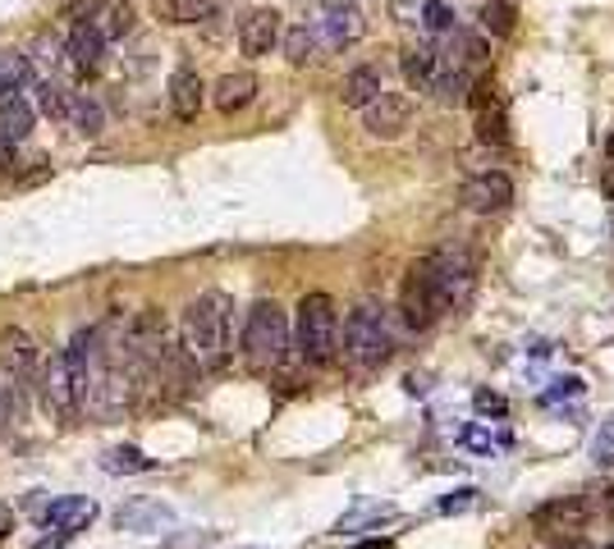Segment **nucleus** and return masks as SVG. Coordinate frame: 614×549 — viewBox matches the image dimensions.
<instances>
[{
	"mask_svg": "<svg viewBox=\"0 0 614 549\" xmlns=\"http://www.w3.org/2000/svg\"><path fill=\"white\" fill-rule=\"evenodd\" d=\"M229 330H235V302L229 294L212 289L184 307V325H179V344L202 366V371H220L229 362Z\"/></svg>",
	"mask_w": 614,
	"mask_h": 549,
	"instance_id": "obj_1",
	"label": "nucleus"
},
{
	"mask_svg": "<svg viewBox=\"0 0 614 549\" xmlns=\"http://www.w3.org/2000/svg\"><path fill=\"white\" fill-rule=\"evenodd\" d=\"M42 403L60 426H73L88 412V330L69 339V348L50 353L42 366Z\"/></svg>",
	"mask_w": 614,
	"mask_h": 549,
	"instance_id": "obj_2",
	"label": "nucleus"
},
{
	"mask_svg": "<svg viewBox=\"0 0 614 549\" xmlns=\"http://www.w3.org/2000/svg\"><path fill=\"white\" fill-rule=\"evenodd\" d=\"M340 353L353 371H376L386 366L390 353H395V339H390V325H386V311L376 302H357L349 317H344V330H340Z\"/></svg>",
	"mask_w": 614,
	"mask_h": 549,
	"instance_id": "obj_3",
	"label": "nucleus"
},
{
	"mask_svg": "<svg viewBox=\"0 0 614 549\" xmlns=\"http://www.w3.org/2000/svg\"><path fill=\"white\" fill-rule=\"evenodd\" d=\"M243 357L252 371H280L289 357V317L280 302H252L243 321Z\"/></svg>",
	"mask_w": 614,
	"mask_h": 549,
	"instance_id": "obj_4",
	"label": "nucleus"
},
{
	"mask_svg": "<svg viewBox=\"0 0 614 549\" xmlns=\"http://www.w3.org/2000/svg\"><path fill=\"white\" fill-rule=\"evenodd\" d=\"M298 353L303 362L312 366H326L336 362L340 353V311H336V298L330 294H307L298 302Z\"/></svg>",
	"mask_w": 614,
	"mask_h": 549,
	"instance_id": "obj_5",
	"label": "nucleus"
},
{
	"mask_svg": "<svg viewBox=\"0 0 614 549\" xmlns=\"http://www.w3.org/2000/svg\"><path fill=\"white\" fill-rule=\"evenodd\" d=\"M399 311H403L408 330H431L450 311L445 289H441V275H436V261H431V256H422V261L408 266L403 289H399Z\"/></svg>",
	"mask_w": 614,
	"mask_h": 549,
	"instance_id": "obj_6",
	"label": "nucleus"
},
{
	"mask_svg": "<svg viewBox=\"0 0 614 549\" xmlns=\"http://www.w3.org/2000/svg\"><path fill=\"white\" fill-rule=\"evenodd\" d=\"M307 28H312V37H317L321 50H344V46H353V42H363L367 14L357 10L353 0H326V5L317 10V19L307 23Z\"/></svg>",
	"mask_w": 614,
	"mask_h": 549,
	"instance_id": "obj_7",
	"label": "nucleus"
},
{
	"mask_svg": "<svg viewBox=\"0 0 614 549\" xmlns=\"http://www.w3.org/2000/svg\"><path fill=\"white\" fill-rule=\"evenodd\" d=\"M587 517H592V508H587L582 494H565V500H550V504L536 508L532 513V527L542 531V536H550V540L578 545L582 531H587Z\"/></svg>",
	"mask_w": 614,
	"mask_h": 549,
	"instance_id": "obj_8",
	"label": "nucleus"
},
{
	"mask_svg": "<svg viewBox=\"0 0 614 549\" xmlns=\"http://www.w3.org/2000/svg\"><path fill=\"white\" fill-rule=\"evenodd\" d=\"M431 261H436V275H441V289H445V302L450 311L468 307L473 289H477V261L468 248H441L431 252Z\"/></svg>",
	"mask_w": 614,
	"mask_h": 549,
	"instance_id": "obj_9",
	"label": "nucleus"
},
{
	"mask_svg": "<svg viewBox=\"0 0 614 549\" xmlns=\"http://www.w3.org/2000/svg\"><path fill=\"white\" fill-rule=\"evenodd\" d=\"M390 19L418 37H445L454 28V14L445 0H390Z\"/></svg>",
	"mask_w": 614,
	"mask_h": 549,
	"instance_id": "obj_10",
	"label": "nucleus"
},
{
	"mask_svg": "<svg viewBox=\"0 0 614 549\" xmlns=\"http://www.w3.org/2000/svg\"><path fill=\"white\" fill-rule=\"evenodd\" d=\"M197 376H202V366L184 353V344H166L161 366H157V394L170 399V403L189 399L193 389H197Z\"/></svg>",
	"mask_w": 614,
	"mask_h": 549,
	"instance_id": "obj_11",
	"label": "nucleus"
},
{
	"mask_svg": "<svg viewBox=\"0 0 614 549\" xmlns=\"http://www.w3.org/2000/svg\"><path fill=\"white\" fill-rule=\"evenodd\" d=\"M408 124H413V101L399 96V92H380L372 106L363 111V128H367L372 138H380V142L403 138Z\"/></svg>",
	"mask_w": 614,
	"mask_h": 549,
	"instance_id": "obj_12",
	"label": "nucleus"
},
{
	"mask_svg": "<svg viewBox=\"0 0 614 549\" xmlns=\"http://www.w3.org/2000/svg\"><path fill=\"white\" fill-rule=\"evenodd\" d=\"M101 56H106V37L96 33V23H69L65 37V69L73 78H92L101 69Z\"/></svg>",
	"mask_w": 614,
	"mask_h": 549,
	"instance_id": "obj_13",
	"label": "nucleus"
},
{
	"mask_svg": "<svg viewBox=\"0 0 614 549\" xmlns=\"http://www.w3.org/2000/svg\"><path fill=\"white\" fill-rule=\"evenodd\" d=\"M509 202H514V183H509V174H500V170L473 174L464 183V206L477 211V216H496V211H504Z\"/></svg>",
	"mask_w": 614,
	"mask_h": 549,
	"instance_id": "obj_14",
	"label": "nucleus"
},
{
	"mask_svg": "<svg viewBox=\"0 0 614 549\" xmlns=\"http://www.w3.org/2000/svg\"><path fill=\"white\" fill-rule=\"evenodd\" d=\"M280 46V14L275 10H248L239 19V50L243 56H271Z\"/></svg>",
	"mask_w": 614,
	"mask_h": 549,
	"instance_id": "obj_15",
	"label": "nucleus"
},
{
	"mask_svg": "<svg viewBox=\"0 0 614 549\" xmlns=\"http://www.w3.org/2000/svg\"><path fill=\"white\" fill-rule=\"evenodd\" d=\"M33 124H37V111H33V101L23 96V92H5L0 96V147H14L33 134Z\"/></svg>",
	"mask_w": 614,
	"mask_h": 549,
	"instance_id": "obj_16",
	"label": "nucleus"
},
{
	"mask_svg": "<svg viewBox=\"0 0 614 549\" xmlns=\"http://www.w3.org/2000/svg\"><path fill=\"white\" fill-rule=\"evenodd\" d=\"M92 517H96V504L83 500V494H79V500H56V504H46V513H42L46 527H56V531H60V540L88 531V527H92Z\"/></svg>",
	"mask_w": 614,
	"mask_h": 549,
	"instance_id": "obj_17",
	"label": "nucleus"
},
{
	"mask_svg": "<svg viewBox=\"0 0 614 549\" xmlns=\"http://www.w3.org/2000/svg\"><path fill=\"white\" fill-rule=\"evenodd\" d=\"M399 69H403V78H408V88L431 92L445 65H441V56H436V46H431V42H418V46H408L403 56H399Z\"/></svg>",
	"mask_w": 614,
	"mask_h": 549,
	"instance_id": "obj_18",
	"label": "nucleus"
},
{
	"mask_svg": "<svg viewBox=\"0 0 614 549\" xmlns=\"http://www.w3.org/2000/svg\"><path fill=\"white\" fill-rule=\"evenodd\" d=\"M380 92H386V78H380L376 65H357V69H349V73H344V83H340V101H344L349 111H367Z\"/></svg>",
	"mask_w": 614,
	"mask_h": 549,
	"instance_id": "obj_19",
	"label": "nucleus"
},
{
	"mask_svg": "<svg viewBox=\"0 0 614 549\" xmlns=\"http://www.w3.org/2000/svg\"><path fill=\"white\" fill-rule=\"evenodd\" d=\"M252 96H258V73H248V69L220 73V83L212 88V101H216V111H220V115H235V111H243Z\"/></svg>",
	"mask_w": 614,
	"mask_h": 549,
	"instance_id": "obj_20",
	"label": "nucleus"
},
{
	"mask_svg": "<svg viewBox=\"0 0 614 549\" xmlns=\"http://www.w3.org/2000/svg\"><path fill=\"white\" fill-rule=\"evenodd\" d=\"M170 111H174V119H184V124H193L197 119V111H202V78H197V69H174L170 73Z\"/></svg>",
	"mask_w": 614,
	"mask_h": 549,
	"instance_id": "obj_21",
	"label": "nucleus"
},
{
	"mask_svg": "<svg viewBox=\"0 0 614 549\" xmlns=\"http://www.w3.org/2000/svg\"><path fill=\"white\" fill-rule=\"evenodd\" d=\"M212 14H216V0H157V19L174 23V28H184V23H202Z\"/></svg>",
	"mask_w": 614,
	"mask_h": 549,
	"instance_id": "obj_22",
	"label": "nucleus"
},
{
	"mask_svg": "<svg viewBox=\"0 0 614 549\" xmlns=\"http://www.w3.org/2000/svg\"><path fill=\"white\" fill-rule=\"evenodd\" d=\"M101 472L111 477H138V472H151V458L134 444H120V449H106L101 454Z\"/></svg>",
	"mask_w": 614,
	"mask_h": 549,
	"instance_id": "obj_23",
	"label": "nucleus"
},
{
	"mask_svg": "<svg viewBox=\"0 0 614 549\" xmlns=\"http://www.w3.org/2000/svg\"><path fill=\"white\" fill-rule=\"evenodd\" d=\"M115 522L124 531H147V527H161V522H170V508L166 504H147V500H134V504H124L115 513Z\"/></svg>",
	"mask_w": 614,
	"mask_h": 549,
	"instance_id": "obj_24",
	"label": "nucleus"
},
{
	"mask_svg": "<svg viewBox=\"0 0 614 549\" xmlns=\"http://www.w3.org/2000/svg\"><path fill=\"white\" fill-rule=\"evenodd\" d=\"M29 83H37L29 56H23V50H0V96L29 88Z\"/></svg>",
	"mask_w": 614,
	"mask_h": 549,
	"instance_id": "obj_25",
	"label": "nucleus"
},
{
	"mask_svg": "<svg viewBox=\"0 0 614 549\" xmlns=\"http://www.w3.org/2000/svg\"><path fill=\"white\" fill-rule=\"evenodd\" d=\"M65 119L79 128L83 138H96L101 128H106V111H101L92 96H69V115H65Z\"/></svg>",
	"mask_w": 614,
	"mask_h": 549,
	"instance_id": "obj_26",
	"label": "nucleus"
},
{
	"mask_svg": "<svg viewBox=\"0 0 614 549\" xmlns=\"http://www.w3.org/2000/svg\"><path fill=\"white\" fill-rule=\"evenodd\" d=\"M280 42H285V60H289V65H298V69H303V65H312V60L321 56V46H317V37H312V28H307V23L289 28Z\"/></svg>",
	"mask_w": 614,
	"mask_h": 549,
	"instance_id": "obj_27",
	"label": "nucleus"
},
{
	"mask_svg": "<svg viewBox=\"0 0 614 549\" xmlns=\"http://www.w3.org/2000/svg\"><path fill=\"white\" fill-rule=\"evenodd\" d=\"M514 19H519L514 0H486V5H481V28L491 33V37H509V33H514Z\"/></svg>",
	"mask_w": 614,
	"mask_h": 549,
	"instance_id": "obj_28",
	"label": "nucleus"
},
{
	"mask_svg": "<svg viewBox=\"0 0 614 549\" xmlns=\"http://www.w3.org/2000/svg\"><path fill=\"white\" fill-rule=\"evenodd\" d=\"M129 28H134V5H111V10H101V14H96V33L106 37V42L124 37Z\"/></svg>",
	"mask_w": 614,
	"mask_h": 549,
	"instance_id": "obj_29",
	"label": "nucleus"
},
{
	"mask_svg": "<svg viewBox=\"0 0 614 549\" xmlns=\"http://www.w3.org/2000/svg\"><path fill=\"white\" fill-rule=\"evenodd\" d=\"M37 88V111L42 115H50V119H65L69 115V96L73 92H65L60 83H33Z\"/></svg>",
	"mask_w": 614,
	"mask_h": 549,
	"instance_id": "obj_30",
	"label": "nucleus"
},
{
	"mask_svg": "<svg viewBox=\"0 0 614 549\" xmlns=\"http://www.w3.org/2000/svg\"><path fill=\"white\" fill-rule=\"evenodd\" d=\"M477 138L481 142H504V111L500 106L477 111Z\"/></svg>",
	"mask_w": 614,
	"mask_h": 549,
	"instance_id": "obj_31",
	"label": "nucleus"
},
{
	"mask_svg": "<svg viewBox=\"0 0 614 549\" xmlns=\"http://www.w3.org/2000/svg\"><path fill=\"white\" fill-rule=\"evenodd\" d=\"M592 458H596V467H614V416L601 422V431L592 439Z\"/></svg>",
	"mask_w": 614,
	"mask_h": 549,
	"instance_id": "obj_32",
	"label": "nucleus"
},
{
	"mask_svg": "<svg viewBox=\"0 0 614 549\" xmlns=\"http://www.w3.org/2000/svg\"><path fill=\"white\" fill-rule=\"evenodd\" d=\"M587 508L592 513H605L614 522V485H592L587 490Z\"/></svg>",
	"mask_w": 614,
	"mask_h": 549,
	"instance_id": "obj_33",
	"label": "nucleus"
},
{
	"mask_svg": "<svg viewBox=\"0 0 614 549\" xmlns=\"http://www.w3.org/2000/svg\"><path fill=\"white\" fill-rule=\"evenodd\" d=\"M473 111H486V106H496V83H491V78H477V83H473Z\"/></svg>",
	"mask_w": 614,
	"mask_h": 549,
	"instance_id": "obj_34",
	"label": "nucleus"
},
{
	"mask_svg": "<svg viewBox=\"0 0 614 549\" xmlns=\"http://www.w3.org/2000/svg\"><path fill=\"white\" fill-rule=\"evenodd\" d=\"M92 14H101V0H73V5L65 10L69 23H92Z\"/></svg>",
	"mask_w": 614,
	"mask_h": 549,
	"instance_id": "obj_35",
	"label": "nucleus"
},
{
	"mask_svg": "<svg viewBox=\"0 0 614 549\" xmlns=\"http://www.w3.org/2000/svg\"><path fill=\"white\" fill-rule=\"evenodd\" d=\"M10 531H14V508H10V504H0V545L10 540Z\"/></svg>",
	"mask_w": 614,
	"mask_h": 549,
	"instance_id": "obj_36",
	"label": "nucleus"
},
{
	"mask_svg": "<svg viewBox=\"0 0 614 549\" xmlns=\"http://www.w3.org/2000/svg\"><path fill=\"white\" fill-rule=\"evenodd\" d=\"M601 193H605V197H614V165L601 174Z\"/></svg>",
	"mask_w": 614,
	"mask_h": 549,
	"instance_id": "obj_37",
	"label": "nucleus"
},
{
	"mask_svg": "<svg viewBox=\"0 0 614 549\" xmlns=\"http://www.w3.org/2000/svg\"><path fill=\"white\" fill-rule=\"evenodd\" d=\"M357 549H386V540H367V545H357Z\"/></svg>",
	"mask_w": 614,
	"mask_h": 549,
	"instance_id": "obj_38",
	"label": "nucleus"
},
{
	"mask_svg": "<svg viewBox=\"0 0 614 549\" xmlns=\"http://www.w3.org/2000/svg\"><path fill=\"white\" fill-rule=\"evenodd\" d=\"M605 151H610V156H614V134H610V138H605Z\"/></svg>",
	"mask_w": 614,
	"mask_h": 549,
	"instance_id": "obj_39",
	"label": "nucleus"
},
{
	"mask_svg": "<svg viewBox=\"0 0 614 549\" xmlns=\"http://www.w3.org/2000/svg\"><path fill=\"white\" fill-rule=\"evenodd\" d=\"M605 549H614V545H605Z\"/></svg>",
	"mask_w": 614,
	"mask_h": 549,
	"instance_id": "obj_40",
	"label": "nucleus"
}]
</instances>
